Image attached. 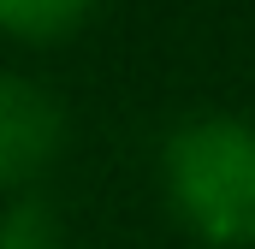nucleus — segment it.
I'll return each mask as SVG.
<instances>
[{"mask_svg":"<svg viewBox=\"0 0 255 249\" xmlns=\"http://www.w3.org/2000/svg\"><path fill=\"white\" fill-rule=\"evenodd\" d=\"M0 249H65V226L54 202L42 196H18L0 208Z\"/></svg>","mask_w":255,"mask_h":249,"instance_id":"nucleus-4","label":"nucleus"},{"mask_svg":"<svg viewBox=\"0 0 255 249\" xmlns=\"http://www.w3.org/2000/svg\"><path fill=\"white\" fill-rule=\"evenodd\" d=\"M166 196L202 244H255V124L196 113L166 136Z\"/></svg>","mask_w":255,"mask_h":249,"instance_id":"nucleus-1","label":"nucleus"},{"mask_svg":"<svg viewBox=\"0 0 255 249\" xmlns=\"http://www.w3.org/2000/svg\"><path fill=\"white\" fill-rule=\"evenodd\" d=\"M65 142V113L30 77L0 71V190H24Z\"/></svg>","mask_w":255,"mask_h":249,"instance_id":"nucleus-2","label":"nucleus"},{"mask_svg":"<svg viewBox=\"0 0 255 249\" xmlns=\"http://www.w3.org/2000/svg\"><path fill=\"white\" fill-rule=\"evenodd\" d=\"M95 0H0V30L24 42H54L89 18Z\"/></svg>","mask_w":255,"mask_h":249,"instance_id":"nucleus-3","label":"nucleus"}]
</instances>
